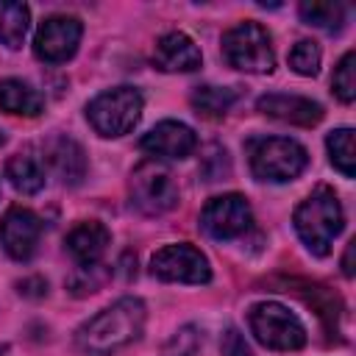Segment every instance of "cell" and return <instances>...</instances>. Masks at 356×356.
I'll list each match as a JSON object with an SVG mask.
<instances>
[{
  "label": "cell",
  "mask_w": 356,
  "mask_h": 356,
  "mask_svg": "<svg viewBox=\"0 0 356 356\" xmlns=\"http://www.w3.org/2000/svg\"><path fill=\"white\" fill-rule=\"evenodd\" d=\"M108 242H111V234H108V228H106L103 222H97V220H81V222H75V225L70 228V234L64 236V245H67L70 256H72L81 267H95V264L103 259Z\"/></svg>",
  "instance_id": "obj_15"
},
{
  "label": "cell",
  "mask_w": 356,
  "mask_h": 356,
  "mask_svg": "<svg viewBox=\"0 0 356 356\" xmlns=\"http://www.w3.org/2000/svg\"><path fill=\"white\" fill-rule=\"evenodd\" d=\"M353 253H356V242H348L345 256H342V273H345V278H353Z\"/></svg>",
  "instance_id": "obj_27"
},
{
  "label": "cell",
  "mask_w": 356,
  "mask_h": 356,
  "mask_svg": "<svg viewBox=\"0 0 356 356\" xmlns=\"http://www.w3.org/2000/svg\"><path fill=\"white\" fill-rule=\"evenodd\" d=\"M3 142H6V136H3V134H0V145H3Z\"/></svg>",
  "instance_id": "obj_29"
},
{
  "label": "cell",
  "mask_w": 356,
  "mask_h": 356,
  "mask_svg": "<svg viewBox=\"0 0 356 356\" xmlns=\"http://www.w3.org/2000/svg\"><path fill=\"white\" fill-rule=\"evenodd\" d=\"M44 222L36 211L25 209V206H11L6 209V214L0 217V242L3 250L17 259V261H28L36 253V245L42 239Z\"/></svg>",
  "instance_id": "obj_11"
},
{
  "label": "cell",
  "mask_w": 356,
  "mask_h": 356,
  "mask_svg": "<svg viewBox=\"0 0 356 356\" xmlns=\"http://www.w3.org/2000/svg\"><path fill=\"white\" fill-rule=\"evenodd\" d=\"M81 36H83V25H81L78 17H72V14H53L36 31L33 53H36L39 61L64 64L67 58L75 56V50L81 44Z\"/></svg>",
  "instance_id": "obj_10"
},
{
  "label": "cell",
  "mask_w": 356,
  "mask_h": 356,
  "mask_svg": "<svg viewBox=\"0 0 356 356\" xmlns=\"http://www.w3.org/2000/svg\"><path fill=\"white\" fill-rule=\"evenodd\" d=\"M292 225L300 236V242L314 253V256H328L334 239L345 228V214L337 192L325 184L314 186L295 209Z\"/></svg>",
  "instance_id": "obj_2"
},
{
  "label": "cell",
  "mask_w": 356,
  "mask_h": 356,
  "mask_svg": "<svg viewBox=\"0 0 356 356\" xmlns=\"http://www.w3.org/2000/svg\"><path fill=\"white\" fill-rule=\"evenodd\" d=\"M222 356H253V350L248 348V342L236 328H228L222 337Z\"/></svg>",
  "instance_id": "obj_26"
},
{
  "label": "cell",
  "mask_w": 356,
  "mask_h": 356,
  "mask_svg": "<svg viewBox=\"0 0 356 356\" xmlns=\"http://www.w3.org/2000/svg\"><path fill=\"white\" fill-rule=\"evenodd\" d=\"M234 100H236V89H231V86H197L189 97L192 108L209 120L225 117L228 108L234 106Z\"/></svg>",
  "instance_id": "obj_20"
},
{
  "label": "cell",
  "mask_w": 356,
  "mask_h": 356,
  "mask_svg": "<svg viewBox=\"0 0 356 356\" xmlns=\"http://www.w3.org/2000/svg\"><path fill=\"white\" fill-rule=\"evenodd\" d=\"M145 317H147V309L139 298H131V295L120 298L111 306L100 309L95 317H89L78 328L75 342L89 356H111L114 350L139 339L145 328Z\"/></svg>",
  "instance_id": "obj_1"
},
{
  "label": "cell",
  "mask_w": 356,
  "mask_h": 356,
  "mask_svg": "<svg viewBox=\"0 0 356 356\" xmlns=\"http://www.w3.org/2000/svg\"><path fill=\"white\" fill-rule=\"evenodd\" d=\"M128 189H131V203L147 217L167 214L178 203V184L172 172L156 159H147L134 167Z\"/></svg>",
  "instance_id": "obj_7"
},
{
  "label": "cell",
  "mask_w": 356,
  "mask_h": 356,
  "mask_svg": "<svg viewBox=\"0 0 356 356\" xmlns=\"http://www.w3.org/2000/svg\"><path fill=\"white\" fill-rule=\"evenodd\" d=\"M139 147L156 159H186L195 153L197 136L189 125L178 120H161L142 136Z\"/></svg>",
  "instance_id": "obj_12"
},
{
  "label": "cell",
  "mask_w": 356,
  "mask_h": 356,
  "mask_svg": "<svg viewBox=\"0 0 356 356\" xmlns=\"http://www.w3.org/2000/svg\"><path fill=\"white\" fill-rule=\"evenodd\" d=\"M248 325L259 345L270 350H300L309 339L306 325L278 300H259L248 309Z\"/></svg>",
  "instance_id": "obj_3"
},
{
  "label": "cell",
  "mask_w": 356,
  "mask_h": 356,
  "mask_svg": "<svg viewBox=\"0 0 356 356\" xmlns=\"http://www.w3.org/2000/svg\"><path fill=\"white\" fill-rule=\"evenodd\" d=\"M197 348H200V334H197V328H195V325H184V328H178V331L167 339L164 356H195Z\"/></svg>",
  "instance_id": "obj_25"
},
{
  "label": "cell",
  "mask_w": 356,
  "mask_h": 356,
  "mask_svg": "<svg viewBox=\"0 0 356 356\" xmlns=\"http://www.w3.org/2000/svg\"><path fill=\"white\" fill-rule=\"evenodd\" d=\"M28 22H31V11L25 3L0 0V44L3 47H8V50L22 47Z\"/></svg>",
  "instance_id": "obj_19"
},
{
  "label": "cell",
  "mask_w": 356,
  "mask_h": 356,
  "mask_svg": "<svg viewBox=\"0 0 356 356\" xmlns=\"http://www.w3.org/2000/svg\"><path fill=\"white\" fill-rule=\"evenodd\" d=\"M320 61H323V53H320L317 42H312V39H300V42L289 50V67H292L298 75L314 78V75L320 72Z\"/></svg>",
  "instance_id": "obj_23"
},
{
  "label": "cell",
  "mask_w": 356,
  "mask_h": 356,
  "mask_svg": "<svg viewBox=\"0 0 356 356\" xmlns=\"http://www.w3.org/2000/svg\"><path fill=\"white\" fill-rule=\"evenodd\" d=\"M0 356H11V348L8 345H0Z\"/></svg>",
  "instance_id": "obj_28"
},
{
  "label": "cell",
  "mask_w": 356,
  "mask_h": 356,
  "mask_svg": "<svg viewBox=\"0 0 356 356\" xmlns=\"http://www.w3.org/2000/svg\"><path fill=\"white\" fill-rule=\"evenodd\" d=\"M150 273L170 284H209L211 267L209 259L200 253V248L189 242L164 245L150 259Z\"/></svg>",
  "instance_id": "obj_8"
},
{
  "label": "cell",
  "mask_w": 356,
  "mask_h": 356,
  "mask_svg": "<svg viewBox=\"0 0 356 356\" xmlns=\"http://www.w3.org/2000/svg\"><path fill=\"white\" fill-rule=\"evenodd\" d=\"M200 61H203L200 47L184 31H170L156 42L153 64L164 72H195Z\"/></svg>",
  "instance_id": "obj_14"
},
{
  "label": "cell",
  "mask_w": 356,
  "mask_h": 356,
  "mask_svg": "<svg viewBox=\"0 0 356 356\" xmlns=\"http://www.w3.org/2000/svg\"><path fill=\"white\" fill-rule=\"evenodd\" d=\"M353 61H356V56H353V50H348L339 58V64L334 67L331 89L342 103H353V97H356V67H353Z\"/></svg>",
  "instance_id": "obj_24"
},
{
  "label": "cell",
  "mask_w": 356,
  "mask_h": 356,
  "mask_svg": "<svg viewBox=\"0 0 356 356\" xmlns=\"http://www.w3.org/2000/svg\"><path fill=\"white\" fill-rule=\"evenodd\" d=\"M325 147H328V159L334 164V170H339L345 178L356 175V150H353V131L350 128H337L325 136Z\"/></svg>",
  "instance_id": "obj_22"
},
{
  "label": "cell",
  "mask_w": 356,
  "mask_h": 356,
  "mask_svg": "<svg viewBox=\"0 0 356 356\" xmlns=\"http://www.w3.org/2000/svg\"><path fill=\"white\" fill-rule=\"evenodd\" d=\"M142 108L145 97L136 86H114L89 100L86 120L100 136H125L139 122Z\"/></svg>",
  "instance_id": "obj_5"
},
{
  "label": "cell",
  "mask_w": 356,
  "mask_h": 356,
  "mask_svg": "<svg viewBox=\"0 0 356 356\" xmlns=\"http://www.w3.org/2000/svg\"><path fill=\"white\" fill-rule=\"evenodd\" d=\"M0 108L6 114H17V117H36L44 111V97L28 81L6 78V81H0Z\"/></svg>",
  "instance_id": "obj_17"
},
{
  "label": "cell",
  "mask_w": 356,
  "mask_h": 356,
  "mask_svg": "<svg viewBox=\"0 0 356 356\" xmlns=\"http://www.w3.org/2000/svg\"><path fill=\"white\" fill-rule=\"evenodd\" d=\"M256 108L264 117H273L278 122H289V125H300V128H312L323 120V106L312 97L303 95H284V92H270L261 95L256 100Z\"/></svg>",
  "instance_id": "obj_13"
},
{
  "label": "cell",
  "mask_w": 356,
  "mask_h": 356,
  "mask_svg": "<svg viewBox=\"0 0 356 356\" xmlns=\"http://www.w3.org/2000/svg\"><path fill=\"white\" fill-rule=\"evenodd\" d=\"M6 178L22 195H36L44 186V181H47L44 178V164L33 153H14L6 161Z\"/></svg>",
  "instance_id": "obj_18"
},
{
  "label": "cell",
  "mask_w": 356,
  "mask_h": 356,
  "mask_svg": "<svg viewBox=\"0 0 356 356\" xmlns=\"http://www.w3.org/2000/svg\"><path fill=\"white\" fill-rule=\"evenodd\" d=\"M300 19L312 28H320L325 33H337L345 25V6L342 3H323V0H306L300 3Z\"/></svg>",
  "instance_id": "obj_21"
},
{
  "label": "cell",
  "mask_w": 356,
  "mask_h": 356,
  "mask_svg": "<svg viewBox=\"0 0 356 356\" xmlns=\"http://www.w3.org/2000/svg\"><path fill=\"white\" fill-rule=\"evenodd\" d=\"M248 150H250V172H253V178L270 181V184L295 181L309 164L306 147L300 142L289 139V136L253 139Z\"/></svg>",
  "instance_id": "obj_4"
},
{
  "label": "cell",
  "mask_w": 356,
  "mask_h": 356,
  "mask_svg": "<svg viewBox=\"0 0 356 356\" xmlns=\"http://www.w3.org/2000/svg\"><path fill=\"white\" fill-rule=\"evenodd\" d=\"M253 222V211L245 195L239 192H228V195H217L211 197L203 211H200V228L211 236V239H234L239 234H245Z\"/></svg>",
  "instance_id": "obj_9"
},
{
  "label": "cell",
  "mask_w": 356,
  "mask_h": 356,
  "mask_svg": "<svg viewBox=\"0 0 356 356\" xmlns=\"http://www.w3.org/2000/svg\"><path fill=\"white\" fill-rule=\"evenodd\" d=\"M222 56L234 70L242 72H273L275 67V53H273V39L264 25L256 19L236 22L222 33Z\"/></svg>",
  "instance_id": "obj_6"
},
{
  "label": "cell",
  "mask_w": 356,
  "mask_h": 356,
  "mask_svg": "<svg viewBox=\"0 0 356 356\" xmlns=\"http://www.w3.org/2000/svg\"><path fill=\"white\" fill-rule=\"evenodd\" d=\"M47 161L64 184H78L86 175V153L70 136H53L47 145Z\"/></svg>",
  "instance_id": "obj_16"
}]
</instances>
